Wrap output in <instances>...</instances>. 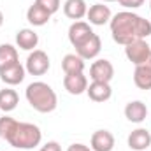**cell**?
Listing matches in <instances>:
<instances>
[{
	"label": "cell",
	"mask_w": 151,
	"mask_h": 151,
	"mask_svg": "<svg viewBox=\"0 0 151 151\" xmlns=\"http://www.w3.org/2000/svg\"><path fill=\"white\" fill-rule=\"evenodd\" d=\"M51 67V62H49V56L46 51L42 49H34L28 56H27V62H25V69L30 76H44Z\"/></svg>",
	"instance_id": "cell-4"
},
{
	"label": "cell",
	"mask_w": 151,
	"mask_h": 151,
	"mask_svg": "<svg viewBox=\"0 0 151 151\" xmlns=\"http://www.w3.org/2000/svg\"><path fill=\"white\" fill-rule=\"evenodd\" d=\"M90 77L91 81H100V83H111L114 77V67L113 63L106 58L95 60L90 67Z\"/></svg>",
	"instance_id": "cell-7"
},
{
	"label": "cell",
	"mask_w": 151,
	"mask_h": 151,
	"mask_svg": "<svg viewBox=\"0 0 151 151\" xmlns=\"http://www.w3.org/2000/svg\"><path fill=\"white\" fill-rule=\"evenodd\" d=\"M148 116V107L142 100H132L125 106V118L130 123H142Z\"/></svg>",
	"instance_id": "cell-17"
},
{
	"label": "cell",
	"mask_w": 151,
	"mask_h": 151,
	"mask_svg": "<svg viewBox=\"0 0 151 151\" xmlns=\"http://www.w3.org/2000/svg\"><path fill=\"white\" fill-rule=\"evenodd\" d=\"M95 32L91 30V25L86 23V21H74L70 27H69V40L74 47H79L81 44H84L88 39L91 37Z\"/></svg>",
	"instance_id": "cell-8"
},
{
	"label": "cell",
	"mask_w": 151,
	"mask_h": 151,
	"mask_svg": "<svg viewBox=\"0 0 151 151\" xmlns=\"http://www.w3.org/2000/svg\"><path fill=\"white\" fill-rule=\"evenodd\" d=\"M2 25H4V12L0 11V27H2Z\"/></svg>",
	"instance_id": "cell-28"
},
{
	"label": "cell",
	"mask_w": 151,
	"mask_h": 151,
	"mask_svg": "<svg viewBox=\"0 0 151 151\" xmlns=\"http://www.w3.org/2000/svg\"><path fill=\"white\" fill-rule=\"evenodd\" d=\"M18 102H19V97H18L16 90H12V88L0 90V111L11 113L18 107Z\"/></svg>",
	"instance_id": "cell-21"
},
{
	"label": "cell",
	"mask_w": 151,
	"mask_h": 151,
	"mask_svg": "<svg viewBox=\"0 0 151 151\" xmlns=\"http://www.w3.org/2000/svg\"><path fill=\"white\" fill-rule=\"evenodd\" d=\"M86 18H88V23H90V25L104 27V25H107V23L111 21L113 12H111L109 5H106L104 2H99V4H95V5H90V7H88Z\"/></svg>",
	"instance_id": "cell-6"
},
{
	"label": "cell",
	"mask_w": 151,
	"mask_h": 151,
	"mask_svg": "<svg viewBox=\"0 0 151 151\" xmlns=\"http://www.w3.org/2000/svg\"><path fill=\"white\" fill-rule=\"evenodd\" d=\"M63 88H65L70 95L86 93L88 79H86L84 72H81V74H65V77H63Z\"/></svg>",
	"instance_id": "cell-14"
},
{
	"label": "cell",
	"mask_w": 151,
	"mask_h": 151,
	"mask_svg": "<svg viewBox=\"0 0 151 151\" xmlns=\"http://www.w3.org/2000/svg\"><path fill=\"white\" fill-rule=\"evenodd\" d=\"M134 83L139 90H151V55L142 65H137L134 70Z\"/></svg>",
	"instance_id": "cell-15"
},
{
	"label": "cell",
	"mask_w": 151,
	"mask_h": 151,
	"mask_svg": "<svg viewBox=\"0 0 151 151\" xmlns=\"http://www.w3.org/2000/svg\"><path fill=\"white\" fill-rule=\"evenodd\" d=\"M150 55H151V46L146 42V39H139V40H134V42H130V44L125 46V56L135 67L142 65L148 60Z\"/></svg>",
	"instance_id": "cell-5"
},
{
	"label": "cell",
	"mask_w": 151,
	"mask_h": 151,
	"mask_svg": "<svg viewBox=\"0 0 151 151\" xmlns=\"http://www.w3.org/2000/svg\"><path fill=\"white\" fill-rule=\"evenodd\" d=\"M39 44V35L34 28H21L16 34V46L23 51H34Z\"/></svg>",
	"instance_id": "cell-16"
},
{
	"label": "cell",
	"mask_w": 151,
	"mask_h": 151,
	"mask_svg": "<svg viewBox=\"0 0 151 151\" xmlns=\"http://www.w3.org/2000/svg\"><path fill=\"white\" fill-rule=\"evenodd\" d=\"M67 151H91V148H88L86 144H81V142H74L67 148Z\"/></svg>",
	"instance_id": "cell-27"
},
{
	"label": "cell",
	"mask_w": 151,
	"mask_h": 151,
	"mask_svg": "<svg viewBox=\"0 0 151 151\" xmlns=\"http://www.w3.org/2000/svg\"><path fill=\"white\" fill-rule=\"evenodd\" d=\"M35 2H37L39 5H42L51 16H53L55 12H58V11H60V5H62L60 0H35Z\"/></svg>",
	"instance_id": "cell-24"
},
{
	"label": "cell",
	"mask_w": 151,
	"mask_h": 151,
	"mask_svg": "<svg viewBox=\"0 0 151 151\" xmlns=\"http://www.w3.org/2000/svg\"><path fill=\"white\" fill-rule=\"evenodd\" d=\"M119 2V5H123L125 9H139L142 4H144V0H118Z\"/></svg>",
	"instance_id": "cell-25"
},
{
	"label": "cell",
	"mask_w": 151,
	"mask_h": 151,
	"mask_svg": "<svg viewBox=\"0 0 151 151\" xmlns=\"http://www.w3.org/2000/svg\"><path fill=\"white\" fill-rule=\"evenodd\" d=\"M111 35L116 44L127 46L139 39H148L151 35V21L132 11H121L114 14L109 21Z\"/></svg>",
	"instance_id": "cell-1"
},
{
	"label": "cell",
	"mask_w": 151,
	"mask_h": 151,
	"mask_svg": "<svg viewBox=\"0 0 151 151\" xmlns=\"http://www.w3.org/2000/svg\"><path fill=\"white\" fill-rule=\"evenodd\" d=\"M86 95L93 102H107L113 97V88L109 83H100V81H91L86 88Z\"/></svg>",
	"instance_id": "cell-9"
},
{
	"label": "cell",
	"mask_w": 151,
	"mask_h": 151,
	"mask_svg": "<svg viewBox=\"0 0 151 151\" xmlns=\"http://www.w3.org/2000/svg\"><path fill=\"white\" fill-rule=\"evenodd\" d=\"M100 49H102V40H100V37L97 34H93L84 44H81L79 47H76V55H79L86 62V60L97 58L99 53H100Z\"/></svg>",
	"instance_id": "cell-12"
},
{
	"label": "cell",
	"mask_w": 151,
	"mask_h": 151,
	"mask_svg": "<svg viewBox=\"0 0 151 151\" xmlns=\"http://www.w3.org/2000/svg\"><path fill=\"white\" fill-rule=\"evenodd\" d=\"M62 69L65 74H81L84 72V60L76 53H69L62 60Z\"/></svg>",
	"instance_id": "cell-20"
},
{
	"label": "cell",
	"mask_w": 151,
	"mask_h": 151,
	"mask_svg": "<svg viewBox=\"0 0 151 151\" xmlns=\"http://www.w3.org/2000/svg\"><path fill=\"white\" fill-rule=\"evenodd\" d=\"M25 76H27V69H25V65H21L19 62L0 70V79H2V83L7 84V86H16V84H19V83H23Z\"/></svg>",
	"instance_id": "cell-10"
},
{
	"label": "cell",
	"mask_w": 151,
	"mask_h": 151,
	"mask_svg": "<svg viewBox=\"0 0 151 151\" xmlns=\"http://www.w3.org/2000/svg\"><path fill=\"white\" fill-rule=\"evenodd\" d=\"M25 97H27L30 107L42 114L53 113L58 106V97H56L55 90L44 81L30 83L25 90Z\"/></svg>",
	"instance_id": "cell-2"
},
{
	"label": "cell",
	"mask_w": 151,
	"mask_h": 151,
	"mask_svg": "<svg viewBox=\"0 0 151 151\" xmlns=\"http://www.w3.org/2000/svg\"><path fill=\"white\" fill-rule=\"evenodd\" d=\"M88 12V5L84 0H65L63 4V14L69 19L74 21H81Z\"/></svg>",
	"instance_id": "cell-18"
},
{
	"label": "cell",
	"mask_w": 151,
	"mask_h": 151,
	"mask_svg": "<svg viewBox=\"0 0 151 151\" xmlns=\"http://www.w3.org/2000/svg\"><path fill=\"white\" fill-rule=\"evenodd\" d=\"M150 9H151V0H150Z\"/></svg>",
	"instance_id": "cell-30"
},
{
	"label": "cell",
	"mask_w": 151,
	"mask_h": 151,
	"mask_svg": "<svg viewBox=\"0 0 151 151\" xmlns=\"http://www.w3.org/2000/svg\"><path fill=\"white\" fill-rule=\"evenodd\" d=\"M27 19H28V23L34 25V27H44V25L51 19V14H49L42 5H39L37 2H34V4L28 7V11H27Z\"/></svg>",
	"instance_id": "cell-19"
},
{
	"label": "cell",
	"mask_w": 151,
	"mask_h": 151,
	"mask_svg": "<svg viewBox=\"0 0 151 151\" xmlns=\"http://www.w3.org/2000/svg\"><path fill=\"white\" fill-rule=\"evenodd\" d=\"M18 49L12 44H0V70L18 63Z\"/></svg>",
	"instance_id": "cell-22"
},
{
	"label": "cell",
	"mask_w": 151,
	"mask_h": 151,
	"mask_svg": "<svg viewBox=\"0 0 151 151\" xmlns=\"http://www.w3.org/2000/svg\"><path fill=\"white\" fill-rule=\"evenodd\" d=\"M91 151H113L114 150V135L109 130H97L90 139Z\"/></svg>",
	"instance_id": "cell-11"
},
{
	"label": "cell",
	"mask_w": 151,
	"mask_h": 151,
	"mask_svg": "<svg viewBox=\"0 0 151 151\" xmlns=\"http://www.w3.org/2000/svg\"><path fill=\"white\" fill-rule=\"evenodd\" d=\"M39 151H62V146L56 141H49V142H46Z\"/></svg>",
	"instance_id": "cell-26"
},
{
	"label": "cell",
	"mask_w": 151,
	"mask_h": 151,
	"mask_svg": "<svg viewBox=\"0 0 151 151\" xmlns=\"http://www.w3.org/2000/svg\"><path fill=\"white\" fill-rule=\"evenodd\" d=\"M18 121L14 119V118H11V116H2L0 118V139H7L9 137V134L12 132V128H14V125H16Z\"/></svg>",
	"instance_id": "cell-23"
},
{
	"label": "cell",
	"mask_w": 151,
	"mask_h": 151,
	"mask_svg": "<svg viewBox=\"0 0 151 151\" xmlns=\"http://www.w3.org/2000/svg\"><path fill=\"white\" fill-rule=\"evenodd\" d=\"M5 141L16 150H34L42 141V132L34 123L18 121Z\"/></svg>",
	"instance_id": "cell-3"
},
{
	"label": "cell",
	"mask_w": 151,
	"mask_h": 151,
	"mask_svg": "<svg viewBox=\"0 0 151 151\" xmlns=\"http://www.w3.org/2000/svg\"><path fill=\"white\" fill-rule=\"evenodd\" d=\"M127 142H128V148L134 151L148 150L151 146L150 130H146V128H135V130H132L130 135H128V139H127Z\"/></svg>",
	"instance_id": "cell-13"
},
{
	"label": "cell",
	"mask_w": 151,
	"mask_h": 151,
	"mask_svg": "<svg viewBox=\"0 0 151 151\" xmlns=\"http://www.w3.org/2000/svg\"><path fill=\"white\" fill-rule=\"evenodd\" d=\"M100 2H104V4H106V2H118V0H100Z\"/></svg>",
	"instance_id": "cell-29"
}]
</instances>
